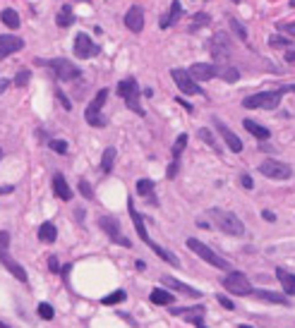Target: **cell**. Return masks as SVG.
Listing matches in <instances>:
<instances>
[{"label": "cell", "instance_id": "1", "mask_svg": "<svg viewBox=\"0 0 295 328\" xmlns=\"http://www.w3.org/2000/svg\"><path fill=\"white\" fill-rule=\"evenodd\" d=\"M209 216H211V220L219 225V230H223L226 235H233V237H242V235H245V225H242V220H240L233 211L209 209Z\"/></svg>", "mask_w": 295, "mask_h": 328}, {"label": "cell", "instance_id": "2", "mask_svg": "<svg viewBox=\"0 0 295 328\" xmlns=\"http://www.w3.org/2000/svg\"><path fill=\"white\" fill-rule=\"evenodd\" d=\"M118 96H123L125 106H128L132 113H137L139 118H144V108H142V103H139V84H137L134 77H128V79H123V82L118 84Z\"/></svg>", "mask_w": 295, "mask_h": 328}, {"label": "cell", "instance_id": "3", "mask_svg": "<svg viewBox=\"0 0 295 328\" xmlns=\"http://www.w3.org/2000/svg\"><path fill=\"white\" fill-rule=\"evenodd\" d=\"M0 264H2L10 273L15 275L19 283H27V280H29L27 271L19 266L17 261H12V259H10V233H7V230H0Z\"/></svg>", "mask_w": 295, "mask_h": 328}, {"label": "cell", "instance_id": "4", "mask_svg": "<svg viewBox=\"0 0 295 328\" xmlns=\"http://www.w3.org/2000/svg\"><path fill=\"white\" fill-rule=\"evenodd\" d=\"M187 249H192V252L199 256V259H204L206 264H211V266H216V268H221V271H230V264H228L223 256L216 254L211 247H206L204 242H199L197 237H187Z\"/></svg>", "mask_w": 295, "mask_h": 328}, {"label": "cell", "instance_id": "5", "mask_svg": "<svg viewBox=\"0 0 295 328\" xmlns=\"http://www.w3.org/2000/svg\"><path fill=\"white\" fill-rule=\"evenodd\" d=\"M281 96H283V91H281V89H276V91H259V93L247 96V98H242V106H245V108L276 110L278 103H281Z\"/></svg>", "mask_w": 295, "mask_h": 328}, {"label": "cell", "instance_id": "6", "mask_svg": "<svg viewBox=\"0 0 295 328\" xmlns=\"http://www.w3.org/2000/svg\"><path fill=\"white\" fill-rule=\"evenodd\" d=\"M106 98H108V89H101V91L94 96V101L87 106V110H84L87 125H92V127H106V125H108V120L101 115V108H103Z\"/></svg>", "mask_w": 295, "mask_h": 328}, {"label": "cell", "instance_id": "7", "mask_svg": "<svg viewBox=\"0 0 295 328\" xmlns=\"http://www.w3.org/2000/svg\"><path fill=\"white\" fill-rule=\"evenodd\" d=\"M38 65H48V67H53V72H56L58 79H63V82H72L79 77V67L72 65L67 58H53V60H38Z\"/></svg>", "mask_w": 295, "mask_h": 328}, {"label": "cell", "instance_id": "8", "mask_svg": "<svg viewBox=\"0 0 295 328\" xmlns=\"http://www.w3.org/2000/svg\"><path fill=\"white\" fill-rule=\"evenodd\" d=\"M98 228H101L106 235L111 237V242L120 244V247H128V249H132V242H130L125 235H123V230H120V220L115 218V216H101V218H98Z\"/></svg>", "mask_w": 295, "mask_h": 328}, {"label": "cell", "instance_id": "9", "mask_svg": "<svg viewBox=\"0 0 295 328\" xmlns=\"http://www.w3.org/2000/svg\"><path fill=\"white\" fill-rule=\"evenodd\" d=\"M223 288L230 292V295H238V297H245V295H252V285L247 280V275L240 273V271H228L226 278H223Z\"/></svg>", "mask_w": 295, "mask_h": 328}, {"label": "cell", "instance_id": "10", "mask_svg": "<svg viewBox=\"0 0 295 328\" xmlns=\"http://www.w3.org/2000/svg\"><path fill=\"white\" fill-rule=\"evenodd\" d=\"M170 77H173V82L178 84V89H180L183 93H187V96H204L202 87L197 84V79L187 72V70L175 67V70H170Z\"/></svg>", "mask_w": 295, "mask_h": 328}, {"label": "cell", "instance_id": "11", "mask_svg": "<svg viewBox=\"0 0 295 328\" xmlns=\"http://www.w3.org/2000/svg\"><path fill=\"white\" fill-rule=\"evenodd\" d=\"M259 173H262L264 178H269V180H291V175H293L291 165L281 163V161H274V158H266L264 163L259 165Z\"/></svg>", "mask_w": 295, "mask_h": 328}, {"label": "cell", "instance_id": "12", "mask_svg": "<svg viewBox=\"0 0 295 328\" xmlns=\"http://www.w3.org/2000/svg\"><path fill=\"white\" fill-rule=\"evenodd\" d=\"M187 72L192 74L197 82H209V79L219 77L221 67H216V65H211V62H195V65H192Z\"/></svg>", "mask_w": 295, "mask_h": 328}, {"label": "cell", "instance_id": "13", "mask_svg": "<svg viewBox=\"0 0 295 328\" xmlns=\"http://www.w3.org/2000/svg\"><path fill=\"white\" fill-rule=\"evenodd\" d=\"M214 127L219 129V134L223 137V142L228 144V149H230L233 153H240V151H242V142L238 139V134H235V132H233L230 127H226V125H223L219 118H214Z\"/></svg>", "mask_w": 295, "mask_h": 328}, {"label": "cell", "instance_id": "14", "mask_svg": "<svg viewBox=\"0 0 295 328\" xmlns=\"http://www.w3.org/2000/svg\"><path fill=\"white\" fill-rule=\"evenodd\" d=\"M98 53V46H94V41L87 34H77L74 36V55L77 58H92Z\"/></svg>", "mask_w": 295, "mask_h": 328}, {"label": "cell", "instance_id": "15", "mask_svg": "<svg viewBox=\"0 0 295 328\" xmlns=\"http://www.w3.org/2000/svg\"><path fill=\"white\" fill-rule=\"evenodd\" d=\"M125 27H128L130 31H134V34H139V31L144 29V10H142L139 5H132L128 10V15H125Z\"/></svg>", "mask_w": 295, "mask_h": 328}, {"label": "cell", "instance_id": "16", "mask_svg": "<svg viewBox=\"0 0 295 328\" xmlns=\"http://www.w3.org/2000/svg\"><path fill=\"white\" fill-rule=\"evenodd\" d=\"M128 211H130V218H132V223H134V230H137L139 239H142L144 244H149V242H151V237H149V233H147L144 218H142V216H139V211L134 209V201H132V199H128Z\"/></svg>", "mask_w": 295, "mask_h": 328}, {"label": "cell", "instance_id": "17", "mask_svg": "<svg viewBox=\"0 0 295 328\" xmlns=\"http://www.w3.org/2000/svg\"><path fill=\"white\" fill-rule=\"evenodd\" d=\"M22 48H24V41L19 36H10V34L0 36V60H5L10 53H17Z\"/></svg>", "mask_w": 295, "mask_h": 328}, {"label": "cell", "instance_id": "18", "mask_svg": "<svg viewBox=\"0 0 295 328\" xmlns=\"http://www.w3.org/2000/svg\"><path fill=\"white\" fill-rule=\"evenodd\" d=\"M170 314H175V316H183L187 319L192 326L197 324V321H204V314H206V307H170Z\"/></svg>", "mask_w": 295, "mask_h": 328}, {"label": "cell", "instance_id": "19", "mask_svg": "<svg viewBox=\"0 0 295 328\" xmlns=\"http://www.w3.org/2000/svg\"><path fill=\"white\" fill-rule=\"evenodd\" d=\"M161 285L173 288L175 292H183V295H187V297H202V292H199V290H195V288L185 285V283H180V280H175L173 275H164V278H161Z\"/></svg>", "mask_w": 295, "mask_h": 328}, {"label": "cell", "instance_id": "20", "mask_svg": "<svg viewBox=\"0 0 295 328\" xmlns=\"http://www.w3.org/2000/svg\"><path fill=\"white\" fill-rule=\"evenodd\" d=\"M53 192L58 194V199H63V201L72 199V189H70V184H67L63 173H53Z\"/></svg>", "mask_w": 295, "mask_h": 328}, {"label": "cell", "instance_id": "21", "mask_svg": "<svg viewBox=\"0 0 295 328\" xmlns=\"http://www.w3.org/2000/svg\"><path fill=\"white\" fill-rule=\"evenodd\" d=\"M180 15H183V5H180V0H173V2H170V10H168V15L161 19V22H159V27H161V29L173 27V24L180 19Z\"/></svg>", "mask_w": 295, "mask_h": 328}, {"label": "cell", "instance_id": "22", "mask_svg": "<svg viewBox=\"0 0 295 328\" xmlns=\"http://www.w3.org/2000/svg\"><path fill=\"white\" fill-rule=\"evenodd\" d=\"M276 278H278L281 288H283V292H286L288 297L295 295V273H288L286 268H276Z\"/></svg>", "mask_w": 295, "mask_h": 328}, {"label": "cell", "instance_id": "23", "mask_svg": "<svg viewBox=\"0 0 295 328\" xmlns=\"http://www.w3.org/2000/svg\"><path fill=\"white\" fill-rule=\"evenodd\" d=\"M257 299H264V302H271V304H283L288 307V295H278V292H269V290H255L252 292Z\"/></svg>", "mask_w": 295, "mask_h": 328}, {"label": "cell", "instance_id": "24", "mask_svg": "<svg viewBox=\"0 0 295 328\" xmlns=\"http://www.w3.org/2000/svg\"><path fill=\"white\" fill-rule=\"evenodd\" d=\"M242 125H245V129H247V132H250V134H252L255 139H259V142H266V139L271 137V132H269V129L264 127V125H259V122H255V120H245Z\"/></svg>", "mask_w": 295, "mask_h": 328}, {"label": "cell", "instance_id": "25", "mask_svg": "<svg viewBox=\"0 0 295 328\" xmlns=\"http://www.w3.org/2000/svg\"><path fill=\"white\" fill-rule=\"evenodd\" d=\"M38 239L46 242V244H53V242L58 239V228L51 223V220L41 223V228H38Z\"/></svg>", "mask_w": 295, "mask_h": 328}, {"label": "cell", "instance_id": "26", "mask_svg": "<svg viewBox=\"0 0 295 328\" xmlns=\"http://www.w3.org/2000/svg\"><path fill=\"white\" fill-rule=\"evenodd\" d=\"M56 22H58V27H60V29H67V27L74 22V12H72V5H70V2H65V5L60 7Z\"/></svg>", "mask_w": 295, "mask_h": 328}, {"label": "cell", "instance_id": "27", "mask_svg": "<svg viewBox=\"0 0 295 328\" xmlns=\"http://www.w3.org/2000/svg\"><path fill=\"white\" fill-rule=\"evenodd\" d=\"M149 299H151V304H173L175 302V297H173V292L164 290V288H156V290H151L149 295Z\"/></svg>", "mask_w": 295, "mask_h": 328}, {"label": "cell", "instance_id": "28", "mask_svg": "<svg viewBox=\"0 0 295 328\" xmlns=\"http://www.w3.org/2000/svg\"><path fill=\"white\" fill-rule=\"evenodd\" d=\"M211 53L216 55V58H226L228 55V41L223 34H216V36L211 38Z\"/></svg>", "mask_w": 295, "mask_h": 328}, {"label": "cell", "instance_id": "29", "mask_svg": "<svg viewBox=\"0 0 295 328\" xmlns=\"http://www.w3.org/2000/svg\"><path fill=\"white\" fill-rule=\"evenodd\" d=\"M115 156H118V151L113 149V146H108L106 151H103V158H101V173L103 175H108L113 170V165H115Z\"/></svg>", "mask_w": 295, "mask_h": 328}, {"label": "cell", "instance_id": "30", "mask_svg": "<svg viewBox=\"0 0 295 328\" xmlns=\"http://www.w3.org/2000/svg\"><path fill=\"white\" fill-rule=\"evenodd\" d=\"M137 194H142V197H149L151 204H156V197H154V180H149V178H142L139 182H137Z\"/></svg>", "mask_w": 295, "mask_h": 328}, {"label": "cell", "instance_id": "31", "mask_svg": "<svg viewBox=\"0 0 295 328\" xmlns=\"http://www.w3.org/2000/svg\"><path fill=\"white\" fill-rule=\"evenodd\" d=\"M0 19H2V24L10 27V29H17L19 24H22V22H19V15L12 10V7H5V10L0 12Z\"/></svg>", "mask_w": 295, "mask_h": 328}, {"label": "cell", "instance_id": "32", "mask_svg": "<svg viewBox=\"0 0 295 328\" xmlns=\"http://www.w3.org/2000/svg\"><path fill=\"white\" fill-rule=\"evenodd\" d=\"M128 299V292L125 290H115L111 295H106L103 299H101V304H106V307H113V304H123Z\"/></svg>", "mask_w": 295, "mask_h": 328}, {"label": "cell", "instance_id": "33", "mask_svg": "<svg viewBox=\"0 0 295 328\" xmlns=\"http://www.w3.org/2000/svg\"><path fill=\"white\" fill-rule=\"evenodd\" d=\"M185 146H187V134H180V137L175 139L173 149H170V156H173V161H180V156H183Z\"/></svg>", "mask_w": 295, "mask_h": 328}, {"label": "cell", "instance_id": "34", "mask_svg": "<svg viewBox=\"0 0 295 328\" xmlns=\"http://www.w3.org/2000/svg\"><path fill=\"white\" fill-rule=\"evenodd\" d=\"M197 134H199V139H202V142H206V144H209V146H211V149H214V151H216V153H221V146H219V142L214 139V134H211V129L202 127V129H199V132H197Z\"/></svg>", "mask_w": 295, "mask_h": 328}, {"label": "cell", "instance_id": "35", "mask_svg": "<svg viewBox=\"0 0 295 328\" xmlns=\"http://www.w3.org/2000/svg\"><path fill=\"white\" fill-rule=\"evenodd\" d=\"M228 22H230V29H233V34H235L240 41H247V29H245V24H242L240 19H235V17H230Z\"/></svg>", "mask_w": 295, "mask_h": 328}, {"label": "cell", "instance_id": "36", "mask_svg": "<svg viewBox=\"0 0 295 328\" xmlns=\"http://www.w3.org/2000/svg\"><path fill=\"white\" fill-rule=\"evenodd\" d=\"M219 77H221V79H226L228 84H235V82L240 79V72L235 70V67H221V72H219Z\"/></svg>", "mask_w": 295, "mask_h": 328}, {"label": "cell", "instance_id": "37", "mask_svg": "<svg viewBox=\"0 0 295 328\" xmlns=\"http://www.w3.org/2000/svg\"><path fill=\"white\" fill-rule=\"evenodd\" d=\"M36 311H38V316H41L43 321H51V319L56 316V309H53L48 302H41V304L36 307Z\"/></svg>", "mask_w": 295, "mask_h": 328}, {"label": "cell", "instance_id": "38", "mask_svg": "<svg viewBox=\"0 0 295 328\" xmlns=\"http://www.w3.org/2000/svg\"><path fill=\"white\" fill-rule=\"evenodd\" d=\"M269 46H274V48H291L293 46V38H283V36H269Z\"/></svg>", "mask_w": 295, "mask_h": 328}, {"label": "cell", "instance_id": "39", "mask_svg": "<svg viewBox=\"0 0 295 328\" xmlns=\"http://www.w3.org/2000/svg\"><path fill=\"white\" fill-rule=\"evenodd\" d=\"M77 187H79V192H82V197H84V199H94V189H92V184L87 182L84 178H82V180L77 182Z\"/></svg>", "mask_w": 295, "mask_h": 328}, {"label": "cell", "instance_id": "40", "mask_svg": "<svg viewBox=\"0 0 295 328\" xmlns=\"http://www.w3.org/2000/svg\"><path fill=\"white\" fill-rule=\"evenodd\" d=\"M192 19H195V24H192V31H195L197 27H206V24L211 22V17H209L206 12H197V15H195Z\"/></svg>", "mask_w": 295, "mask_h": 328}, {"label": "cell", "instance_id": "41", "mask_svg": "<svg viewBox=\"0 0 295 328\" xmlns=\"http://www.w3.org/2000/svg\"><path fill=\"white\" fill-rule=\"evenodd\" d=\"M51 149L60 153V156H65L67 153V142H63V139H51Z\"/></svg>", "mask_w": 295, "mask_h": 328}, {"label": "cell", "instance_id": "42", "mask_svg": "<svg viewBox=\"0 0 295 328\" xmlns=\"http://www.w3.org/2000/svg\"><path fill=\"white\" fill-rule=\"evenodd\" d=\"M29 77H32V74H29V70H22V72H19L17 77L12 79V82H15V87H27V84H29Z\"/></svg>", "mask_w": 295, "mask_h": 328}, {"label": "cell", "instance_id": "43", "mask_svg": "<svg viewBox=\"0 0 295 328\" xmlns=\"http://www.w3.org/2000/svg\"><path fill=\"white\" fill-rule=\"evenodd\" d=\"M56 96H58V101L63 103V108H65V110H72V103L67 101V96H65V91H63V89H56Z\"/></svg>", "mask_w": 295, "mask_h": 328}, {"label": "cell", "instance_id": "44", "mask_svg": "<svg viewBox=\"0 0 295 328\" xmlns=\"http://www.w3.org/2000/svg\"><path fill=\"white\" fill-rule=\"evenodd\" d=\"M216 299H219V304H221L223 309H228V311L235 309V304H233V302H230V299H228L226 295H216Z\"/></svg>", "mask_w": 295, "mask_h": 328}, {"label": "cell", "instance_id": "45", "mask_svg": "<svg viewBox=\"0 0 295 328\" xmlns=\"http://www.w3.org/2000/svg\"><path fill=\"white\" fill-rule=\"evenodd\" d=\"M278 29H281V31H288V34L295 38V22H288V24H278Z\"/></svg>", "mask_w": 295, "mask_h": 328}, {"label": "cell", "instance_id": "46", "mask_svg": "<svg viewBox=\"0 0 295 328\" xmlns=\"http://www.w3.org/2000/svg\"><path fill=\"white\" fill-rule=\"evenodd\" d=\"M178 165H180V161H173V163L168 165V180H173L178 175Z\"/></svg>", "mask_w": 295, "mask_h": 328}, {"label": "cell", "instance_id": "47", "mask_svg": "<svg viewBox=\"0 0 295 328\" xmlns=\"http://www.w3.org/2000/svg\"><path fill=\"white\" fill-rule=\"evenodd\" d=\"M48 268H51L53 273H60V271H63V268H60V264H58L56 256H51V259H48Z\"/></svg>", "mask_w": 295, "mask_h": 328}, {"label": "cell", "instance_id": "48", "mask_svg": "<svg viewBox=\"0 0 295 328\" xmlns=\"http://www.w3.org/2000/svg\"><path fill=\"white\" fill-rule=\"evenodd\" d=\"M240 182H242L245 189H252V187H255V182H252V178H250V175H242V178H240Z\"/></svg>", "mask_w": 295, "mask_h": 328}, {"label": "cell", "instance_id": "49", "mask_svg": "<svg viewBox=\"0 0 295 328\" xmlns=\"http://www.w3.org/2000/svg\"><path fill=\"white\" fill-rule=\"evenodd\" d=\"M12 84H15L12 79H5V77H0V96H2V91H5L7 87H12Z\"/></svg>", "mask_w": 295, "mask_h": 328}, {"label": "cell", "instance_id": "50", "mask_svg": "<svg viewBox=\"0 0 295 328\" xmlns=\"http://www.w3.org/2000/svg\"><path fill=\"white\" fill-rule=\"evenodd\" d=\"M262 218H264V220H269V223H274V220H276V216H274L271 211H262Z\"/></svg>", "mask_w": 295, "mask_h": 328}, {"label": "cell", "instance_id": "51", "mask_svg": "<svg viewBox=\"0 0 295 328\" xmlns=\"http://www.w3.org/2000/svg\"><path fill=\"white\" fill-rule=\"evenodd\" d=\"M286 62H288V65H295V51H288V53H286Z\"/></svg>", "mask_w": 295, "mask_h": 328}, {"label": "cell", "instance_id": "52", "mask_svg": "<svg viewBox=\"0 0 295 328\" xmlns=\"http://www.w3.org/2000/svg\"><path fill=\"white\" fill-rule=\"evenodd\" d=\"M178 103H180V106H183V108H187V110H190V113H192V106H190V103H187V101H183V98H180V96H178Z\"/></svg>", "mask_w": 295, "mask_h": 328}, {"label": "cell", "instance_id": "53", "mask_svg": "<svg viewBox=\"0 0 295 328\" xmlns=\"http://www.w3.org/2000/svg\"><path fill=\"white\" fill-rule=\"evenodd\" d=\"M134 266H137V271H144V268H147V264H144V261H137Z\"/></svg>", "mask_w": 295, "mask_h": 328}, {"label": "cell", "instance_id": "54", "mask_svg": "<svg viewBox=\"0 0 295 328\" xmlns=\"http://www.w3.org/2000/svg\"><path fill=\"white\" fill-rule=\"evenodd\" d=\"M195 326H197V328H206V326H204V321H197Z\"/></svg>", "mask_w": 295, "mask_h": 328}, {"label": "cell", "instance_id": "55", "mask_svg": "<svg viewBox=\"0 0 295 328\" xmlns=\"http://www.w3.org/2000/svg\"><path fill=\"white\" fill-rule=\"evenodd\" d=\"M0 328H10V326H7V324H2V321H0Z\"/></svg>", "mask_w": 295, "mask_h": 328}, {"label": "cell", "instance_id": "56", "mask_svg": "<svg viewBox=\"0 0 295 328\" xmlns=\"http://www.w3.org/2000/svg\"><path fill=\"white\" fill-rule=\"evenodd\" d=\"M240 328H252V326H247V324H242V326H240Z\"/></svg>", "mask_w": 295, "mask_h": 328}, {"label": "cell", "instance_id": "57", "mask_svg": "<svg viewBox=\"0 0 295 328\" xmlns=\"http://www.w3.org/2000/svg\"><path fill=\"white\" fill-rule=\"evenodd\" d=\"M79 2H92V0H79Z\"/></svg>", "mask_w": 295, "mask_h": 328}, {"label": "cell", "instance_id": "58", "mask_svg": "<svg viewBox=\"0 0 295 328\" xmlns=\"http://www.w3.org/2000/svg\"><path fill=\"white\" fill-rule=\"evenodd\" d=\"M0 158H2V149H0Z\"/></svg>", "mask_w": 295, "mask_h": 328}]
</instances>
